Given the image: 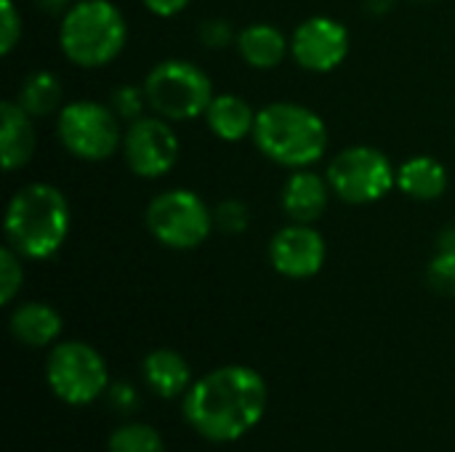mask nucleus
<instances>
[{
    "instance_id": "nucleus-5",
    "label": "nucleus",
    "mask_w": 455,
    "mask_h": 452,
    "mask_svg": "<svg viewBox=\"0 0 455 452\" xmlns=\"http://www.w3.org/2000/svg\"><path fill=\"white\" fill-rule=\"evenodd\" d=\"M144 93L149 109L171 123L205 117L213 101L211 77L187 59H165L144 77Z\"/></svg>"
},
{
    "instance_id": "nucleus-21",
    "label": "nucleus",
    "mask_w": 455,
    "mask_h": 452,
    "mask_svg": "<svg viewBox=\"0 0 455 452\" xmlns=\"http://www.w3.org/2000/svg\"><path fill=\"white\" fill-rule=\"evenodd\" d=\"M107 452H165L163 437L147 424H125L112 437Z\"/></svg>"
},
{
    "instance_id": "nucleus-1",
    "label": "nucleus",
    "mask_w": 455,
    "mask_h": 452,
    "mask_svg": "<svg viewBox=\"0 0 455 452\" xmlns=\"http://www.w3.org/2000/svg\"><path fill=\"white\" fill-rule=\"evenodd\" d=\"M267 397L261 373L248 365H224L189 386L184 418L208 442H235L264 418Z\"/></svg>"
},
{
    "instance_id": "nucleus-2",
    "label": "nucleus",
    "mask_w": 455,
    "mask_h": 452,
    "mask_svg": "<svg viewBox=\"0 0 455 452\" xmlns=\"http://www.w3.org/2000/svg\"><path fill=\"white\" fill-rule=\"evenodd\" d=\"M69 202L53 184H27L13 192L5 208L8 245L32 261H45L59 253L69 234Z\"/></svg>"
},
{
    "instance_id": "nucleus-3",
    "label": "nucleus",
    "mask_w": 455,
    "mask_h": 452,
    "mask_svg": "<svg viewBox=\"0 0 455 452\" xmlns=\"http://www.w3.org/2000/svg\"><path fill=\"white\" fill-rule=\"evenodd\" d=\"M253 141L264 157L283 168H312L328 149L325 120L304 104L275 101L256 115Z\"/></svg>"
},
{
    "instance_id": "nucleus-22",
    "label": "nucleus",
    "mask_w": 455,
    "mask_h": 452,
    "mask_svg": "<svg viewBox=\"0 0 455 452\" xmlns=\"http://www.w3.org/2000/svg\"><path fill=\"white\" fill-rule=\"evenodd\" d=\"M147 104H149V101H147L144 85H141V88H139V85H117V88L112 91V96H109L112 112H115L120 120H128V123L144 117V107H147Z\"/></svg>"
},
{
    "instance_id": "nucleus-23",
    "label": "nucleus",
    "mask_w": 455,
    "mask_h": 452,
    "mask_svg": "<svg viewBox=\"0 0 455 452\" xmlns=\"http://www.w3.org/2000/svg\"><path fill=\"white\" fill-rule=\"evenodd\" d=\"M21 282H24L21 256L11 245H5L0 250V304H11L21 290Z\"/></svg>"
},
{
    "instance_id": "nucleus-26",
    "label": "nucleus",
    "mask_w": 455,
    "mask_h": 452,
    "mask_svg": "<svg viewBox=\"0 0 455 452\" xmlns=\"http://www.w3.org/2000/svg\"><path fill=\"white\" fill-rule=\"evenodd\" d=\"M3 13H0V51L3 56H8L16 43L21 40V13L16 11L13 0H3L0 3Z\"/></svg>"
},
{
    "instance_id": "nucleus-8",
    "label": "nucleus",
    "mask_w": 455,
    "mask_h": 452,
    "mask_svg": "<svg viewBox=\"0 0 455 452\" xmlns=\"http://www.w3.org/2000/svg\"><path fill=\"white\" fill-rule=\"evenodd\" d=\"M325 178L331 184V192L349 205L379 202L397 186V170L392 168L389 157L381 149L365 144L339 152L331 160Z\"/></svg>"
},
{
    "instance_id": "nucleus-18",
    "label": "nucleus",
    "mask_w": 455,
    "mask_h": 452,
    "mask_svg": "<svg viewBox=\"0 0 455 452\" xmlns=\"http://www.w3.org/2000/svg\"><path fill=\"white\" fill-rule=\"evenodd\" d=\"M205 123L221 141H243L253 136L256 112L245 99L235 93H219L205 109Z\"/></svg>"
},
{
    "instance_id": "nucleus-24",
    "label": "nucleus",
    "mask_w": 455,
    "mask_h": 452,
    "mask_svg": "<svg viewBox=\"0 0 455 452\" xmlns=\"http://www.w3.org/2000/svg\"><path fill=\"white\" fill-rule=\"evenodd\" d=\"M427 280L440 296L455 298V250H437V256L429 261Z\"/></svg>"
},
{
    "instance_id": "nucleus-7",
    "label": "nucleus",
    "mask_w": 455,
    "mask_h": 452,
    "mask_svg": "<svg viewBox=\"0 0 455 452\" xmlns=\"http://www.w3.org/2000/svg\"><path fill=\"white\" fill-rule=\"evenodd\" d=\"M147 229L171 250H192L211 237L213 210L192 189H168L147 205Z\"/></svg>"
},
{
    "instance_id": "nucleus-4",
    "label": "nucleus",
    "mask_w": 455,
    "mask_h": 452,
    "mask_svg": "<svg viewBox=\"0 0 455 452\" xmlns=\"http://www.w3.org/2000/svg\"><path fill=\"white\" fill-rule=\"evenodd\" d=\"M128 40V24L120 8L109 0H77L59 24L61 53L85 69L115 61Z\"/></svg>"
},
{
    "instance_id": "nucleus-25",
    "label": "nucleus",
    "mask_w": 455,
    "mask_h": 452,
    "mask_svg": "<svg viewBox=\"0 0 455 452\" xmlns=\"http://www.w3.org/2000/svg\"><path fill=\"white\" fill-rule=\"evenodd\" d=\"M251 213L240 200H224L213 210V224L227 234H243L248 229Z\"/></svg>"
},
{
    "instance_id": "nucleus-14",
    "label": "nucleus",
    "mask_w": 455,
    "mask_h": 452,
    "mask_svg": "<svg viewBox=\"0 0 455 452\" xmlns=\"http://www.w3.org/2000/svg\"><path fill=\"white\" fill-rule=\"evenodd\" d=\"M35 117H29L16 101L0 104V157L3 170L13 173L27 165L35 152Z\"/></svg>"
},
{
    "instance_id": "nucleus-15",
    "label": "nucleus",
    "mask_w": 455,
    "mask_h": 452,
    "mask_svg": "<svg viewBox=\"0 0 455 452\" xmlns=\"http://www.w3.org/2000/svg\"><path fill=\"white\" fill-rule=\"evenodd\" d=\"M8 328L19 344L32 346V349H43L61 336L64 320L53 306H48L43 301H29V304H21L13 309Z\"/></svg>"
},
{
    "instance_id": "nucleus-27",
    "label": "nucleus",
    "mask_w": 455,
    "mask_h": 452,
    "mask_svg": "<svg viewBox=\"0 0 455 452\" xmlns=\"http://www.w3.org/2000/svg\"><path fill=\"white\" fill-rule=\"evenodd\" d=\"M200 35H203V43L211 45V48H224V45L232 40V29H229V24L221 21V19L205 21L203 29H200Z\"/></svg>"
},
{
    "instance_id": "nucleus-13",
    "label": "nucleus",
    "mask_w": 455,
    "mask_h": 452,
    "mask_svg": "<svg viewBox=\"0 0 455 452\" xmlns=\"http://www.w3.org/2000/svg\"><path fill=\"white\" fill-rule=\"evenodd\" d=\"M328 197H331L328 178H323L312 168H299L288 176L280 194V205L293 224H315L325 213Z\"/></svg>"
},
{
    "instance_id": "nucleus-20",
    "label": "nucleus",
    "mask_w": 455,
    "mask_h": 452,
    "mask_svg": "<svg viewBox=\"0 0 455 452\" xmlns=\"http://www.w3.org/2000/svg\"><path fill=\"white\" fill-rule=\"evenodd\" d=\"M61 99H64V85L53 72H32L19 93H16V104L29 115V117H48L53 112L61 109Z\"/></svg>"
},
{
    "instance_id": "nucleus-19",
    "label": "nucleus",
    "mask_w": 455,
    "mask_h": 452,
    "mask_svg": "<svg viewBox=\"0 0 455 452\" xmlns=\"http://www.w3.org/2000/svg\"><path fill=\"white\" fill-rule=\"evenodd\" d=\"M397 186L413 200H440L448 189V170L440 160L419 155L397 168Z\"/></svg>"
},
{
    "instance_id": "nucleus-6",
    "label": "nucleus",
    "mask_w": 455,
    "mask_h": 452,
    "mask_svg": "<svg viewBox=\"0 0 455 452\" xmlns=\"http://www.w3.org/2000/svg\"><path fill=\"white\" fill-rule=\"evenodd\" d=\"M56 133L61 147L85 163H101L123 147L120 117L112 107L91 99L64 104L56 117Z\"/></svg>"
},
{
    "instance_id": "nucleus-28",
    "label": "nucleus",
    "mask_w": 455,
    "mask_h": 452,
    "mask_svg": "<svg viewBox=\"0 0 455 452\" xmlns=\"http://www.w3.org/2000/svg\"><path fill=\"white\" fill-rule=\"evenodd\" d=\"M109 402H112L120 413H133V410L139 408V397H136L133 386H128V384H117V386H112V392H109Z\"/></svg>"
},
{
    "instance_id": "nucleus-12",
    "label": "nucleus",
    "mask_w": 455,
    "mask_h": 452,
    "mask_svg": "<svg viewBox=\"0 0 455 452\" xmlns=\"http://www.w3.org/2000/svg\"><path fill=\"white\" fill-rule=\"evenodd\" d=\"M269 264L288 280H309L325 264V240L312 224H288L269 242Z\"/></svg>"
},
{
    "instance_id": "nucleus-10",
    "label": "nucleus",
    "mask_w": 455,
    "mask_h": 452,
    "mask_svg": "<svg viewBox=\"0 0 455 452\" xmlns=\"http://www.w3.org/2000/svg\"><path fill=\"white\" fill-rule=\"evenodd\" d=\"M181 152L171 120L160 115L139 117L123 133V157L139 178H160L171 173Z\"/></svg>"
},
{
    "instance_id": "nucleus-16",
    "label": "nucleus",
    "mask_w": 455,
    "mask_h": 452,
    "mask_svg": "<svg viewBox=\"0 0 455 452\" xmlns=\"http://www.w3.org/2000/svg\"><path fill=\"white\" fill-rule=\"evenodd\" d=\"M141 373H144L147 386L157 397H163V400L181 397L192 386V368L173 349H155V352H149L144 357V362H141Z\"/></svg>"
},
{
    "instance_id": "nucleus-29",
    "label": "nucleus",
    "mask_w": 455,
    "mask_h": 452,
    "mask_svg": "<svg viewBox=\"0 0 455 452\" xmlns=\"http://www.w3.org/2000/svg\"><path fill=\"white\" fill-rule=\"evenodd\" d=\"M141 3H144V8H147V11H152L155 16L168 19V16L181 13L192 0H141Z\"/></svg>"
},
{
    "instance_id": "nucleus-17",
    "label": "nucleus",
    "mask_w": 455,
    "mask_h": 452,
    "mask_svg": "<svg viewBox=\"0 0 455 452\" xmlns=\"http://www.w3.org/2000/svg\"><path fill=\"white\" fill-rule=\"evenodd\" d=\"M237 53L253 69H275L291 51V40L272 24H248L235 37Z\"/></svg>"
},
{
    "instance_id": "nucleus-9",
    "label": "nucleus",
    "mask_w": 455,
    "mask_h": 452,
    "mask_svg": "<svg viewBox=\"0 0 455 452\" xmlns=\"http://www.w3.org/2000/svg\"><path fill=\"white\" fill-rule=\"evenodd\" d=\"M45 381L64 405H91L107 392V362L93 346L64 341L48 354Z\"/></svg>"
},
{
    "instance_id": "nucleus-11",
    "label": "nucleus",
    "mask_w": 455,
    "mask_h": 452,
    "mask_svg": "<svg viewBox=\"0 0 455 452\" xmlns=\"http://www.w3.org/2000/svg\"><path fill=\"white\" fill-rule=\"evenodd\" d=\"M349 53V32L339 19L312 16L291 37V56L307 72H333Z\"/></svg>"
}]
</instances>
